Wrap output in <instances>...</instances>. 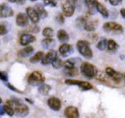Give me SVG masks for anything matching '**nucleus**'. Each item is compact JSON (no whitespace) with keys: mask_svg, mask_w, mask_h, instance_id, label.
I'll use <instances>...</instances> for the list:
<instances>
[{"mask_svg":"<svg viewBox=\"0 0 125 118\" xmlns=\"http://www.w3.org/2000/svg\"><path fill=\"white\" fill-rule=\"evenodd\" d=\"M77 0H61V9L66 17H71L74 14Z\"/></svg>","mask_w":125,"mask_h":118,"instance_id":"nucleus-1","label":"nucleus"},{"mask_svg":"<svg viewBox=\"0 0 125 118\" xmlns=\"http://www.w3.org/2000/svg\"><path fill=\"white\" fill-rule=\"evenodd\" d=\"M81 72L87 78H93L97 76V69L94 65L88 62H83L81 65Z\"/></svg>","mask_w":125,"mask_h":118,"instance_id":"nucleus-2","label":"nucleus"},{"mask_svg":"<svg viewBox=\"0 0 125 118\" xmlns=\"http://www.w3.org/2000/svg\"><path fill=\"white\" fill-rule=\"evenodd\" d=\"M77 48L79 53L83 57L87 58V59H91L93 57V52L91 50L90 47H89V42L80 40V41H78L77 43Z\"/></svg>","mask_w":125,"mask_h":118,"instance_id":"nucleus-3","label":"nucleus"},{"mask_svg":"<svg viewBox=\"0 0 125 118\" xmlns=\"http://www.w3.org/2000/svg\"><path fill=\"white\" fill-rule=\"evenodd\" d=\"M103 29L107 32H113L115 34H121L124 31L123 26L116 22H106L104 24Z\"/></svg>","mask_w":125,"mask_h":118,"instance_id":"nucleus-4","label":"nucleus"},{"mask_svg":"<svg viewBox=\"0 0 125 118\" xmlns=\"http://www.w3.org/2000/svg\"><path fill=\"white\" fill-rule=\"evenodd\" d=\"M43 82H44V77L38 71L32 72L28 77V82L33 86H38L42 84Z\"/></svg>","mask_w":125,"mask_h":118,"instance_id":"nucleus-5","label":"nucleus"},{"mask_svg":"<svg viewBox=\"0 0 125 118\" xmlns=\"http://www.w3.org/2000/svg\"><path fill=\"white\" fill-rule=\"evenodd\" d=\"M15 105V112L19 117H26L29 113V108L27 105L18 101H13Z\"/></svg>","mask_w":125,"mask_h":118,"instance_id":"nucleus-6","label":"nucleus"},{"mask_svg":"<svg viewBox=\"0 0 125 118\" xmlns=\"http://www.w3.org/2000/svg\"><path fill=\"white\" fill-rule=\"evenodd\" d=\"M66 84L68 85H77L82 90L87 91L90 90L93 88V85L90 84L88 82H83V81H77V80H71V79H67L65 81Z\"/></svg>","mask_w":125,"mask_h":118,"instance_id":"nucleus-7","label":"nucleus"},{"mask_svg":"<svg viewBox=\"0 0 125 118\" xmlns=\"http://www.w3.org/2000/svg\"><path fill=\"white\" fill-rule=\"evenodd\" d=\"M14 15V11L9 5L5 3H2L0 5V18L10 17Z\"/></svg>","mask_w":125,"mask_h":118,"instance_id":"nucleus-8","label":"nucleus"},{"mask_svg":"<svg viewBox=\"0 0 125 118\" xmlns=\"http://www.w3.org/2000/svg\"><path fill=\"white\" fill-rule=\"evenodd\" d=\"M26 15H27L28 18L31 20V22L34 24L38 23L39 21V15L38 14V12L36 11V10L31 7H28L26 9Z\"/></svg>","mask_w":125,"mask_h":118,"instance_id":"nucleus-9","label":"nucleus"},{"mask_svg":"<svg viewBox=\"0 0 125 118\" xmlns=\"http://www.w3.org/2000/svg\"><path fill=\"white\" fill-rule=\"evenodd\" d=\"M105 74H106L109 77H111L112 80L115 81V82H119L123 78L122 74L118 73V72H117L116 71H114V70L111 67H107L106 69H105Z\"/></svg>","mask_w":125,"mask_h":118,"instance_id":"nucleus-10","label":"nucleus"},{"mask_svg":"<svg viewBox=\"0 0 125 118\" xmlns=\"http://www.w3.org/2000/svg\"><path fill=\"white\" fill-rule=\"evenodd\" d=\"M48 105L50 106L51 110L58 111V110H61V100L58 98H55V97H51L48 100Z\"/></svg>","mask_w":125,"mask_h":118,"instance_id":"nucleus-11","label":"nucleus"},{"mask_svg":"<svg viewBox=\"0 0 125 118\" xmlns=\"http://www.w3.org/2000/svg\"><path fill=\"white\" fill-rule=\"evenodd\" d=\"M57 58V54L54 50H50L48 54H46V55H44L43 60H42V64L43 65H49L52 64L54 61V59Z\"/></svg>","mask_w":125,"mask_h":118,"instance_id":"nucleus-12","label":"nucleus"},{"mask_svg":"<svg viewBox=\"0 0 125 118\" xmlns=\"http://www.w3.org/2000/svg\"><path fill=\"white\" fill-rule=\"evenodd\" d=\"M65 116H66V118H78V110L74 106H68L65 110Z\"/></svg>","mask_w":125,"mask_h":118,"instance_id":"nucleus-13","label":"nucleus"},{"mask_svg":"<svg viewBox=\"0 0 125 118\" xmlns=\"http://www.w3.org/2000/svg\"><path fill=\"white\" fill-rule=\"evenodd\" d=\"M16 24L21 27H24L28 24V16L25 13H19L16 16Z\"/></svg>","mask_w":125,"mask_h":118,"instance_id":"nucleus-14","label":"nucleus"},{"mask_svg":"<svg viewBox=\"0 0 125 118\" xmlns=\"http://www.w3.org/2000/svg\"><path fill=\"white\" fill-rule=\"evenodd\" d=\"M59 52L63 57H66V56L70 55L73 53V49L72 48L71 45L66 44V43H64L62 44L59 49Z\"/></svg>","mask_w":125,"mask_h":118,"instance_id":"nucleus-15","label":"nucleus"},{"mask_svg":"<svg viewBox=\"0 0 125 118\" xmlns=\"http://www.w3.org/2000/svg\"><path fill=\"white\" fill-rule=\"evenodd\" d=\"M35 39H36L35 37L31 34H23L20 38V43L23 46H26V45L34 42Z\"/></svg>","mask_w":125,"mask_h":118,"instance_id":"nucleus-16","label":"nucleus"},{"mask_svg":"<svg viewBox=\"0 0 125 118\" xmlns=\"http://www.w3.org/2000/svg\"><path fill=\"white\" fill-rule=\"evenodd\" d=\"M3 109H4V111L8 114L10 117H12L14 115V112H15V105H14V102L11 100H8V101L5 103V105H3Z\"/></svg>","mask_w":125,"mask_h":118,"instance_id":"nucleus-17","label":"nucleus"},{"mask_svg":"<svg viewBox=\"0 0 125 118\" xmlns=\"http://www.w3.org/2000/svg\"><path fill=\"white\" fill-rule=\"evenodd\" d=\"M98 26V20H88L84 26V29L88 31H94L97 28Z\"/></svg>","mask_w":125,"mask_h":118,"instance_id":"nucleus-18","label":"nucleus"},{"mask_svg":"<svg viewBox=\"0 0 125 118\" xmlns=\"http://www.w3.org/2000/svg\"><path fill=\"white\" fill-rule=\"evenodd\" d=\"M84 3L89 9V14H94V10H96V3H98L97 0H84Z\"/></svg>","mask_w":125,"mask_h":118,"instance_id":"nucleus-19","label":"nucleus"},{"mask_svg":"<svg viewBox=\"0 0 125 118\" xmlns=\"http://www.w3.org/2000/svg\"><path fill=\"white\" fill-rule=\"evenodd\" d=\"M33 51H34V49H33L32 47L28 46V47H26L25 49L20 50V52L18 53V54H19V56H21V57L25 58V57H28L29 55H31V54L33 53Z\"/></svg>","mask_w":125,"mask_h":118,"instance_id":"nucleus-20","label":"nucleus"},{"mask_svg":"<svg viewBox=\"0 0 125 118\" xmlns=\"http://www.w3.org/2000/svg\"><path fill=\"white\" fill-rule=\"evenodd\" d=\"M35 10H36V11L38 12V14L39 15V16L41 17V18H46V17L48 16L47 11L45 10V9L43 8V5L40 4V3H37V4L35 5Z\"/></svg>","mask_w":125,"mask_h":118,"instance_id":"nucleus-21","label":"nucleus"},{"mask_svg":"<svg viewBox=\"0 0 125 118\" xmlns=\"http://www.w3.org/2000/svg\"><path fill=\"white\" fill-rule=\"evenodd\" d=\"M95 7H96V10H97V11L99 12L102 16L105 17V18H107V17H108L109 12H108L107 9L105 8V6H103V5H102L100 3H96Z\"/></svg>","mask_w":125,"mask_h":118,"instance_id":"nucleus-22","label":"nucleus"},{"mask_svg":"<svg viewBox=\"0 0 125 118\" xmlns=\"http://www.w3.org/2000/svg\"><path fill=\"white\" fill-rule=\"evenodd\" d=\"M55 41L52 38H46V39H43L42 41V46L44 49H51V48H54L55 46Z\"/></svg>","mask_w":125,"mask_h":118,"instance_id":"nucleus-23","label":"nucleus"},{"mask_svg":"<svg viewBox=\"0 0 125 118\" xmlns=\"http://www.w3.org/2000/svg\"><path fill=\"white\" fill-rule=\"evenodd\" d=\"M57 38L60 42H66L69 40V35L65 30H59L57 32Z\"/></svg>","mask_w":125,"mask_h":118,"instance_id":"nucleus-24","label":"nucleus"},{"mask_svg":"<svg viewBox=\"0 0 125 118\" xmlns=\"http://www.w3.org/2000/svg\"><path fill=\"white\" fill-rule=\"evenodd\" d=\"M117 48H118V45L117 44V43H116L114 40H112V39L108 40V42H107V50H108L109 52H111V53L115 52L117 49Z\"/></svg>","mask_w":125,"mask_h":118,"instance_id":"nucleus-25","label":"nucleus"},{"mask_svg":"<svg viewBox=\"0 0 125 118\" xmlns=\"http://www.w3.org/2000/svg\"><path fill=\"white\" fill-rule=\"evenodd\" d=\"M43 57H44V55H43V52L39 51V52H38L37 54H35L30 59V61H31V63H38V62H39L40 60H43Z\"/></svg>","mask_w":125,"mask_h":118,"instance_id":"nucleus-26","label":"nucleus"},{"mask_svg":"<svg viewBox=\"0 0 125 118\" xmlns=\"http://www.w3.org/2000/svg\"><path fill=\"white\" fill-rule=\"evenodd\" d=\"M50 90H51V87L50 85H47V84H43V85H41L38 88V91L43 95L49 94Z\"/></svg>","mask_w":125,"mask_h":118,"instance_id":"nucleus-27","label":"nucleus"},{"mask_svg":"<svg viewBox=\"0 0 125 118\" xmlns=\"http://www.w3.org/2000/svg\"><path fill=\"white\" fill-rule=\"evenodd\" d=\"M105 48H107V41L105 38H101L99 41V43H97V49H100V51H103L105 49Z\"/></svg>","mask_w":125,"mask_h":118,"instance_id":"nucleus-28","label":"nucleus"},{"mask_svg":"<svg viewBox=\"0 0 125 118\" xmlns=\"http://www.w3.org/2000/svg\"><path fill=\"white\" fill-rule=\"evenodd\" d=\"M86 20L84 17H79V18L77 19V20H76V24H77V27L80 28V29H83V28H84V26H85V24H86Z\"/></svg>","mask_w":125,"mask_h":118,"instance_id":"nucleus-29","label":"nucleus"},{"mask_svg":"<svg viewBox=\"0 0 125 118\" xmlns=\"http://www.w3.org/2000/svg\"><path fill=\"white\" fill-rule=\"evenodd\" d=\"M43 35L44 37H46V38H50L51 37L54 36V31H53L52 28H50V27H46L44 30H43Z\"/></svg>","mask_w":125,"mask_h":118,"instance_id":"nucleus-30","label":"nucleus"},{"mask_svg":"<svg viewBox=\"0 0 125 118\" xmlns=\"http://www.w3.org/2000/svg\"><path fill=\"white\" fill-rule=\"evenodd\" d=\"M63 65H64V63H63L62 60H61V59H59V58H56V59H54V62L52 63L53 67L55 68V69H60Z\"/></svg>","mask_w":125,"mask_h":118,"instance_id":"nucleus-31","label":"nucleus"},{"mask_svg":"<svg viewBox=\"0 0 125 118\" xmlns=\"http://www.w3.org/2000/svg\"><path fill=\"white\" fill-rule=\"evenodd\" d=\"M66 75L70 76V77H74V76L77 75V69L73 68V69H70V70H66L65 71Z\"/></svg>","mask_w":125,"mask_h":118,"instance_id":"nucleus-32","label":"nucleus"},{"mask_svg":"<svg viewBox=\"0 0 125 118\" xmlns=\"http://www.w3.org/2000/svg\"><path fill=\"white\" fill-rule=\"evenodd\" d=\"M58 0H43V3L45 5H49L51 7H55L57 5Z\"/></svg>","mask_w":125,"mask_h":118,"instance_id":"nucleus-33","label":"nucleus"},{"mask_svg":"<svg viewBox=\"0 0 125 118\" xmlns=\"http://www.w3.org/2000/svg\"><path fill=\"white\" fill-rule=\"evenodd\" d=\"M55 19H56V21H57L58 23H60V24H63V23H64V21H65L64 17H63L62 14H60L59 13L57 15H56Z\"/></svg>","mask_w":125,"mask_h":118,"instance_id":"nucleus-34","label":"nucleus"},{"mask_svg":"<svg viewBox=\"0 0 125 118\" xmlns=\"http://www.w3.org/2000/svg\"><path fill=\"white\" fill-rule=\"evenodd\" d=\"M0 80L3 81V82H7L8 81V75H7L6 72L0 71Z\"/></svg>","mask_w":125,"mask_h":118,"instance_id":"nucleus-35","label":"nucleus"},{"mask_svg":"<svg viewBox=\"0 0 125 118\" xmlns=\"http://www.w3.org/2000/svg\"><path fill=\"white\" fill-rule=\"evenodd\" d=\"M8 31L6 26L3 24H0V35H5Z\"/></svg>","mask_w":125,"mask_h":118,"instance_id":"nucleus-36","label":"nucleus"},{"mask_svg":"<svg viewBox=\"0 0 125 118\" xmlns=\"http://www.w3.org/2000/svg\"><path fill=\"white\" fill-rule=\"evenodd\" d=\"M109 2H110L111 4L113 5V6H117L119 3H121L122 0H109Z\"/></svg>","mask_w":125,"mask_h":118,"instance_id":"nucleus-37","label":"nucleus"},{"mask_svg":"<svg viewBox=\"0 0 125 118\" xmlns=\"http://www.w3.org/2000/svg\"><path fill=\"white\" fill-rule=\"evenodd\" d=\"M89 37L92 39L93 42L95 41V40H97V38H98V36L96 34H94V33H91V34H89Z\"/></svg>","mask_w":125,"mask_h":118,"instance_id":"nucleus-38","label":"nucleus"},{"mask_svg":"<svg viewBox=\"0 0 125 118\" xmlns=\"http://www.w3.org/2000/svg\"><path fill=\"white\" fill-rule=\"evenodd\" d=\"M30 31H31L32 32H38L39 31V28L38 27V26H31V28H30Z\"/></svg>","mask_w":125,"mask_h":118,"instance_id":"nucleus-39","label":"nucleus"},{"mask_svg":"<svg viewBox=\"0 0 125 118\" xmlns=\"http://www.w3.org/2000/svg\"><path fill=\"white\" fill-rule=\"evenodd\" d=\"M7 86L9 87V88L10 89H11V90H14V91H15V92H20L19 90H17L16 88H15L14 86H12V85H10V84H7Z\"/></svg>","mask_w":125,"mask_h":118,"instance_id":"nucleus-40","label":"nucleus"},{"mask_svg":"<svg viewBox=\"0 0 125 118\" xmlns=\"http://www.w3.org/2000/svg\"><path fill=\"white\" fill-rule=\"evenodd\" d=\"M120 13H121V15H122V16L125 19V9H121Z\"/></svg>","mask_w":125,"mask_h":118,"instance_id":"nucleus-41","label":"nucleus"},{"mask_svg":"<svg viewBox=\"0 0 125 118\" xmlns=\"http://www.w3.org/2000/svg\"><path fill=\"white\" fill-rule=\"evenodd\" d=\"M4 109H3V106H1L0 105V115H3L4 114Z\"/></svg>","mask_w":125,"mask_h":118,"instance_id":"nucleus-42","label":"nucleus"},{"mask_svg":"<svg viewBox=\"0 0 125 118\" xmlns=\"http://www.w3.org/2000/svg\"><path fill=\"white\" fill-rule=\"evenodd\" d=\"M9 2H10V3H16L18 0H8Z\"/></svg>","mask_w":125,"mask_h":118,"instance_id":"nucleus-43","label":"nucleus"},{"mask_svg":"<svg viewBox=\"0 0 125 118\" xmlns=\"http://www.w3.org/2000/svg\"><path fill=\"white\" fill-rule=\"evenodd\" d=\"M2 103V99H1V98H0V104Z\"/></svg>","mask_w":125,"mask_h":118,"instance_id":"nucleus-44","label":"nucleus"},{"mask_svg":"<svg viewBox=\"0 0 125 118\" xmlns=\"http://www.w3.org/2000/svg\"><path fill=\"white\" fill-rule=\"evenodd\" d=\"M31 2H35V1H37V0H31Z\"/></svg>","mask_w":125,"mask_h":118,"instance_id":"nucleus-45","label":"nucleus"},{"mask_svg":"<svg viewBox=\"0 0 125 118\" xmlns=\"http://www.w3.org/2000/svg\"><path fill=\"white\" fill-rule=\"evenodd\" d=\"M124 80H125V75H124Z\"/></svg>","mask_w":125,"mask_h":118,"instance_id":"nucleus-46","label":"nucleus"}]
</instances>
